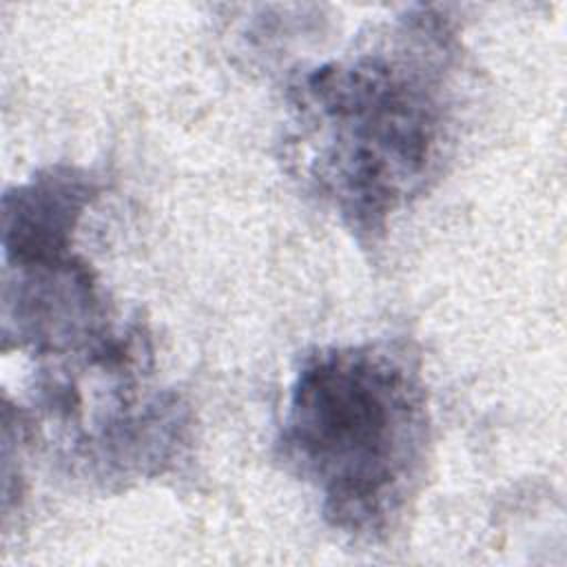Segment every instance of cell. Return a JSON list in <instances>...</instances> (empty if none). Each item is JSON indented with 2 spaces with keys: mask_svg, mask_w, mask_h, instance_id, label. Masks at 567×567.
<instances>
[{
  "mask_svg": "<svg viewBox=\"0 0 567 567\" xmlns=\"http://www.w3.org/2000/svg\"><path fill=\"white\" fill-rule=\"evenodd\" d=\"M452 47L447 16L416 7L372 44L288 84L295 159L361 241L383 237L436 175L450 131Z\"/></svg>",
  "mask_w": 567,
  "mask_h": 567,
  "instance_id": "1",
  "label": "cell"
},
{
  "mask_svg": "<svg viewBox=\"0 0 567 567\" xmlns=\"http://www.w3.org/2000/svg\"><path fill=\"white\" fill-rule=\"evenodd\" d=\"M427 441V394L416 359L403 346L377 341L303 357L277 454L319 494L334 529L372 540L401 518Z\"/></svg>",
  "mask_w": 567,
  "mask_h": 567,
  "instance_id": "2",
  "label": "cell"
},
{
  "mask_svg": "<svg viewBox=\"0 0 567 567\" xmlns=\"http://www.w3.org/2000/svg\"><path fill=\"white\" fill-rule=\"evenodd\" d=\"M109 308L89 264L69 252L7 266L2 334L38 357H80L113 334Z\"/></svg>",
  "mask_w": 567,
  "mask_h": 567,
  "instance_id": "3",
  "label": "cell"
},
{
  "mask_svg": "<svg viewBox=\"0 0 567 567\" xmlns=\"http://www.w3.org/2000/svg\"><path fill=\"white\" fill-rule=\"evenodd\" d=\"M97 190V177L73 164L47 166L4 190V266L47 261L73 252V233Z\"/></svg>",
  "mask_w": 567,
  "mask_h": 567,
  "instance_id": "4",
  "label": "cell"
}]
</instances>
